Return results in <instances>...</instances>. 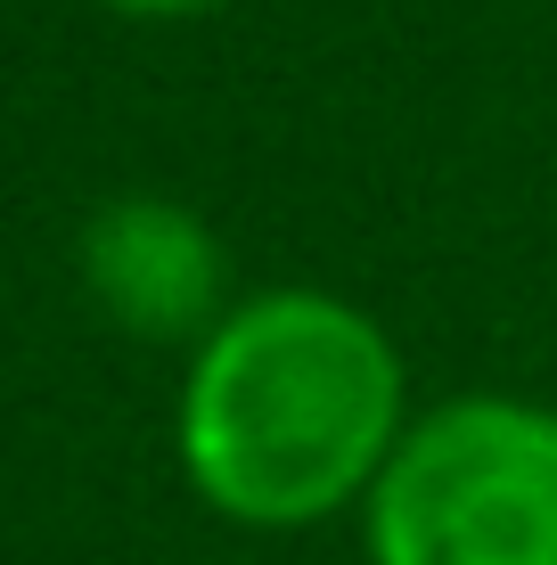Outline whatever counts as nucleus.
<instances>
[{
    "instance_id": "20e7f679",
    "label": "nucleus",
    "mask_w": 557,
    "mask_h": 565,
    "mask_svg": "<svg viewBox=\"0 0 557 565\" xmlns=\"http://www.w3.org/2000/svg\"><path fill=\"white\" fill-rule=\"evenodd\" d=\"M124 17H197V9H222V0H107Z\"/></svg>"
},
{
    "instance_id": "7ed1b4c3",
    "label": "nucleus",
    "mask_w": 557,
    "mask_h": 565,
    "mask_svg": "<svg viewBox=\"0 0 557 565\" xmlns=\"http://www.w3.org/2000/svg\"><path fill=\"white\" fill-rule=\"evenodd\" d=\"M83 287L124 337L197 344L229 311V255L222 238L172 198H107L83 230Z\"/></svg>"
},
{
    "instance_id": "f03ea898",
    "label": "nucleus",
    "mask_w": 557,
    "mask_h": 565,
    "mask_svg": "<svg viewBox=\"0 0 557 565\" xmlns=\"http://www.w3.org/2000/svg\"><path fill=\"white\" fill-rule=\"evenodd\" d=\"M369 565H557V411L451 394L401 426L361 500Z\"/></svg>"
},
{
    "instance_id": "f257e3e1",
    "label": "nucleus",
    "mask_w": 557,
    "mask_h": 565,
    "mask_svg": "<svg viewBox=\"0 0 557 565\" xmlns=\"http://www.w3.org/2000/svg\"><path fill=\"white\" fill-rule=\"evenodd\" d=\"M410 418V369L377 311L329 287H263L189 344L172 443L214 516L303 533L361 516Z\"/></svg>"
}]
</instances>
